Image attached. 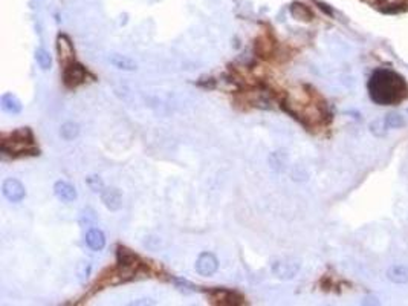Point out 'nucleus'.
I'll return each instance as SVG.
<instances>
[{"label":"nucleus","instance_id":"obj_1","mask_svg":"<svg viewBox=\"0 0 408 306\" xmlns=\"http://www.w3.org/2000/svg\"><path fill=\"white\" fill-rule=\"evenodd\" d=\"M367 89L372 101L379 106L398 104L408 95L407 81L392 69H376L367 83Z\"/></svg>","mask_w":408,"mask_h":306},{"label":"nucleus","instance_id":"obj_22","mask_svg":"<svg viewBox=\"0 0 408 306\" xmlns=\"http://www.w3.org/2000/svg\"><path fill=\"white\" fill-rule=\"evenodd\" d=\"M173 282L176 283V287L179 288V290H190V291H196L197 290V287H194L193 283H190V282H187V280H183V279H173Z\"/></svg>","mask_w":408,"mask_h":306},{"label":"nucleus","instance_id":"obj_17","mask_svg":"<svg viewBox=\"0 0 408 306\" xmlns=\"http://www.w3.org/2000/svg\"><path fill=\"white\" fill-rule=\"evenodd\" d=\"M384 121L389 129H401L405 126V118L399 112H389L384 116Z\"/></svg>","mask_w":408,"mask_h":306},{"label":"nucleus","instance_id":"obj_5","mask_svg":"<svg viewBox=\"0 0 408 306\" xmlns=\"http://www.w3.org/2000/svg\"><path fill=\"white\" fill-rule=\"evenodd\" d=\"M2 193L9 202H20L26 196V190L23 187V184L18 179L8 178L2 184Z\"/></svg>","mask_w":408,"mask_h":306},{"label":"nucleus","instance_id":"obj_19","mask_svg":"<svg viewBox=\"0 0 408 306\" xmlns=\"http://www.w3.org/2000/svg\"><path fill=\"white\" fill-rule=\"evenodd\" d=\"M78 133H80L78 124H77V122H71V121H69V122H65V124L61 126V129H60V135L63 136L66 141H71V139L77 138Z\"/></svg>","mask_w":408,"mask_h":306},{"label":"nucleus","instance_id":"obj_16","mask_svg":"<svg viewBox=\"0 0 408 306\" xmlns=\"http://www.w3.org/2000/svg\"><path fill=\"white\" fill-rule=\"evenodd\" d=\"M289 9H291L292 17L297 18V20H300V22H311V20L314 18L312 11L306 5L300 3V2H294Z\"/></svg>","mask_w":408,"mask_h":306},{"label":"nucleus","instance_id":"obj_21","mask_svg":"<svg viewBox=\"0 0 408 306\" xmlns=\"http://www.w3.org/2000/svg\"><path fill=\"white\" fill-rule=\"evenodd\" d=\"M86 184H87L89 189H90L93 193H101V192H103V190L106 189L103 179H101L98 175H90L89 178H86Z\"/></svg>","mask_w":408,"mask_h":306},{"label":"nucleus","instance_id":"obj_8","mask_svg":"<svg viewBox=\"0 0 408 306\" xmlns=\"http://www.w3.org/2000/svg\"><path fill=\"white\" fill-rule=\"evenodd\" d=\"M211 299L219 305H240L243 303V297L230 290H214L210 293Z\"/></svg>","mask_w":408,"mask_h":306},{"label":"nucleus","instance_id":"obj_13","mask_svg":"<svg viewBox=\"0 0 408 306\" xmlns=\"http://www.w3.org/2000/svg\"><path fill=\"white\" fill-rule=\"evenodd\" d=\"M118 263H119V267H122V270L133 271L138 267V257L133 253H130V250L119 247L118 248Z\"/></svg>","mask_w":408,"mask_h":306},{"label":"nucleus","instance_id":"obj_3","mask_svg":"<svg viewBox=\"0 0 408 306\" xmlns=\"http://www.w3.org/2000/svg\"><path fill=\"white\" fill-rule=\"evenodd\" d=\"M300 271V262L295 259H278L272 263V273L281 280L294 279Z\"/></svg>","mask_w":408,"mask_h":306},{"label":"nucleus","instance_id":"obj_18","mask_svg":"<svg viewBox=\"0 0 408 306\" xmlns=\"http://www.w3.org/2000/svg\"><path fill=\"white\" fill-rule=\"evenodd\" d=\"M35 60H37L38 66L42 68L43 71H48L52 66V57H51V54L45 48H38L35 51Z\"/></svg>","mask_w":408,"mask_h":306},{"label":"nucleus","instance_id":"obj_6","mask_svg":"<svg viewBox=\"0 0 408 306\" xmlns=\"http://www.w3.org/2000/svg\"><path fill=\"white\" fill-rule=\"evenodd\" d=\"M219 270V260L211 253H202L196 260V271L200 276L210 277Z\"/></svg>","mask_w":408,"mask_h":306},{"label":"nucleus","instance_id":"obj_7","mask_svg":"<svg viewBox=\"0 0 408 306\" xmlns=\"http://www.w3.org/2000/svg\"><path fill=\"white\" fill-rule=\"evenodd\" d=\"M57 49H58V54H60V60L63 61L65 65L72 63L75 51H74L72 42H71L69 37L66 34H60L57 37Z\"/></svg>","mask_w":408,"mask_h":306},{"label":"nucleus","instance_id":"obj_10","mask_svg":"<svg viewBox=\"0 0 408 306\" xmlns=\"http://www.w3.org/2000/svg\"><path fill=\"white\" fill-rule=\"evenodd\" d=\"M99 195H101V201L104 202V205H106L109 210L116 211V210L121 208V205H122V198H121L119 190H116V189H107V187H106Z\"/></svg>","mask_w":408,"mask_h":306},{"label":"nucleus","instance_id":"obj_12","mask_svg":"<svg viewBox=\"0 0 408 306\" xmlns=\"http://www.w3.org/2000/svg\"><path fill=\"white\" fill-rule=\"evenodd\" d=\"M0 106H2V109L5 112L12 113V115H17L22 112V101L11 92H6L2 95V98H0Z\"/></svg>","mask_w":408,"mask_h":306},{"label":"nucleus","instance_id":"obj_15","mask_svg":"<svg viewBox=\"0 0 408 306\" xmlns=\"http://www.w3.org/2000/svg\"><path fill=\"white\" fill-rule=\"evenodd\" d=\"M110 63L116 68V69H121V71H129V72H133L136 71V63L127 55H121V54H112L110 55Z\"/></svg>","mask_w":408,"mask_h":306},{"label":"nucleus","instance_id":"obj_11","mask_svg":"<svg viewBox=\"0 0 408 306\" xmlns=\"http://www.w3.org/2000/svg\"><path fill=\"white\" fill-rule=\"evenodd\" d=\"M387 279L395 285H407L408 283V265H392L387 270Z\"/></svg>","mask_w":408,"mask_h":306},{"label":"nucleus","instance_id":"obj_14","mask_svg":"<svg viewBox=\"0 0 408 306\" xmlns=\"http://www.w3.org/2000/svg\"><path fill=\"white\" fill-rule=\"evenodd\" d=\"M86 243L89 245V248H92L93 251H101L106 247V236L101 230L92 228L86 234Z\"/></svg>","mask_w":408,"mask_h":306},{"label":"nucleus","instance_id":"obj_9","mask_svg":"<svg viewBox=\"0 0 408 306\" xmlns=\"http://www.w3.org/2000/svg\"><path fill=\"white\" fill-rule=\"evenodd\" d=\"M54 193L55 196L60 199V201H63V202H72L77 199V190L75 187L72 186V184L66 182V181H58L55 182V186H54Z\"/></svg>","mask_w":408,"mask_h":306},{"label":"nucleus","instance_id":"obj_20","mask_svg":"<svg viewBox=\"0 0 408 306\" xmlns=\"http://www.w3.org/2000/svg\"><path fill=\"white\" fill-rule=\"evenodd\" d=\"M370 133L375 135L376 138H382L387 135V130H389V127H387L385 124V121L382 118H376L370 122Z\"/></svg>","mask_w":408,"mask_h":306},{"label":"nucleus","instance_id":"obj_2","mask_svg":"<svg viewBox=\"0 0 408 306\" xmlns=\"http://www.w3.org/2000/svg\"><path fill=\"white\" fill-rule=\"evenodd\" d=\"M34 138H32V132L28 127H22L18 129L17 132L11 133V141L3 139L2 141V152L3 153H11V155H17V153H25V152H31V153H38V150L34 149L32 146Z\"/></svg>","mask_w":408,"mask_h":306},{"label":"nucleus","instance_id":"obj_4","mask_svg":"<svg viewBox=\"0 0 408 306\" xmlns=\"http://www.w3.org/2000/svg\"><path fill=\"white\" fill-rule=\"evenodd\" d=\"M86 77H87V71L84 69V66L80 65V63H74V61L69 65H66L65 72H63L65 85L71 89L83 85L86 81Z\"/></svg>","mask_w":408,"mask_h":306}]
</instances>
